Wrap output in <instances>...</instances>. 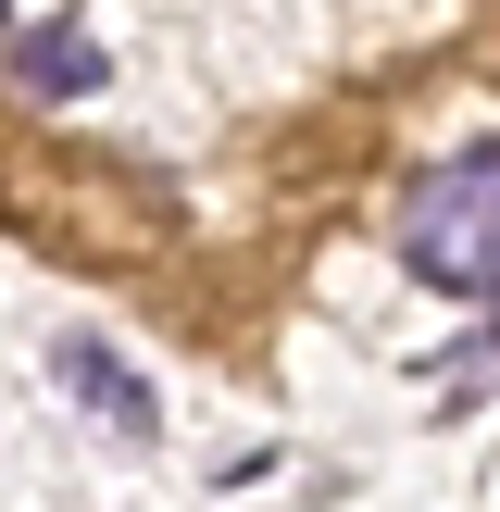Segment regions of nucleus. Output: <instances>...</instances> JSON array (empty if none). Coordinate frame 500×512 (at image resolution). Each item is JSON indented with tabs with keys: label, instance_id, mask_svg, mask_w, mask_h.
Masks as SVG:
<instances>
[{
	"label": "nucleus",
	"instance_id": "1",
	"mask_svg": "<svg viewBox=\"0 0 500 512\" xmlns=\"http://www.w3.org/2000/svg\"><path fill=\"white\" fill-rule=\"evenodd\" d=\"M400 263L450 300H500V138L450 150L400 213Z\"/></svg>",
	"mask_w": 500,
	"mask_h": 512
},
{
	"label": "nucleus",
	"instance_id": "2",
	"mask_svg": "<svg viewBox=\"0 0 500 512\" xmlns=\"http://www.w3.org/2000/svg\"><path fill=\"white\" fill-rule=\"evenodd\" d=\"M50 375H63V388L88 400V413L113 425V438H150V425H163V413H150V375H125L100 338H50Z\"/></svg>",
	"mask_w": 500,
	"mask_h": 512
},
{
	"label": "nucleus",
	"instance_id": "3",
	"mask_svg": "<svg viewBox=\"0 0 500 512\" xmlns=\"http://www.w3.org/2000/svg\"><path fill=\"white\" fill-rule=\"evenodd\" d=\"M13 88L25 100H88L100 88V38L88 25H25L13 38Z\"/></svg>",
	"mask_w": 500,
	"mask_h": 512
}]
</instances>
